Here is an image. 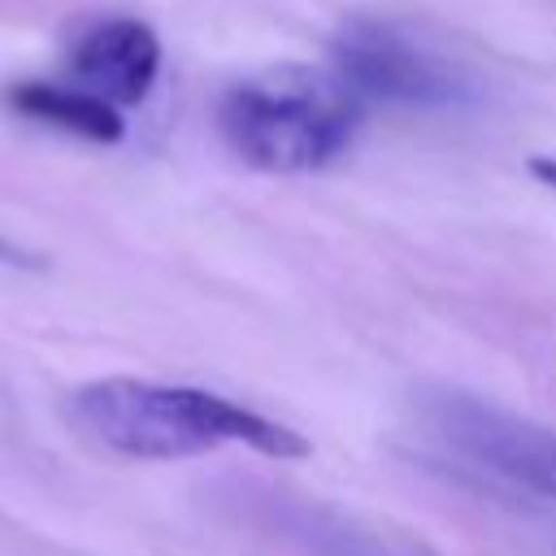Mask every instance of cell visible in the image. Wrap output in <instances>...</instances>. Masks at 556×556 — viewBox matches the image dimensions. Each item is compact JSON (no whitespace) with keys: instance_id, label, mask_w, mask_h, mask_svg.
<instances>
[{"instance_id":"1","label":"cell","mask_w":556,"mask_h":556,"mask_svg":"<svg viewBox=\"0 0 556 556\" xmlns=\"http://www.w3.org/2000/svg\"><path fill=\"white\" fill-rule=\"evenodd\" d=\"M70 417L87 439L130 460H182L226 443H243L278 460H300L313 452L300 430L204 387L178 382L96 378L70 395Z\"/></svg>"},{"instance_id":"2","label":"cell","mask_w":556,"mask_h":556,"mask_svg":"<svg viewBox=\"0 0 556 556\" xmlns=\"http://www.w3.org/2000/svg\"><path fill=\"white\" fill-rule=\"evenodd\" d=\"M361 117V96L339 74L274 70L235 83L217 104L226 148L265 174H308L330 165Z\"/></svg>"},{"instance_id":"3","label":"cell","mask_w":556,"mask_h":556,"mask_svg":"<svg viewBox=\"0 0 556 556\" xmlns=\"http://www.w3.org/2000/svg\"><path fill=\"white\" fill-rule=\"evenodd\" d=\"M426 421L460 456L486 465L491 473L556 500V430L521 413H508L469 391H434L426 400Z\"/></svg>"},{"instance_id":"4","label":"cell","mask_w":556,"mask_h":556,"mask_svg":"<svg viewBox=\"0 0 556 556\" xmlns=\"http://www.w3.org/2000/svg\"><path fill=\"white\" fill-rule=\"evenodd\" d=\"M334 74L361 100H395V104H447L456 96L452 74L382 22H348L330 43Z\"/></svg>"},{"instance_id":"5","label":"cell","mask_w":556,"mask_h":556,"mask_svg":"<svg viewBox=\"0 0 556 556\" xmlns=\"http://www.w3.org/2000/svg\"><path fill=\"white\" fill-rule=\"evenodd\" d=\"M70 74L117 109L143 104L161 74V39L139 17H104L70 48Z\"/></svg>"},{"instance_id":"6","label":"cell","mask_w":556,"mask_h":556,"mask_svg":"<svg viewBox=\"0 0 556 556\" xmlns=\"http://www.w3.org/2000/svg\"><path fill=\"white\" fill-rule=\"evenodd\" d=\"M9 104L22 117H35L43 126L70 130V135L91 139V143H117L126 135L122 109L109 104L104 96L87 91V87H65V83L30 78V83H13L9 87Z\"/></svg>"},{"instance_id":"7","label":"cell","mask_w":556,"mask_h":556,"mask_svg":"<svg viewBox=\"0 0 556 556\" xmlns=\"http://www.w3.org/2000/svg\"><path fill=\"white\" fill-rule=\"evenodd\" d=\"M530 174H534L543 187L556 191V156H530Z\"/></svg>"},{"instance_id":"8","label":"cell","mask_w":556,"mask_h":556,"mask_svg":"<svg viewBox=\"0 0 556 556\" xmlns=\"http://www.w3.org/2000/svg\"><path fill=\"white\" fill-rule=\"evenodd\" d=\"M0 261H9V265H26L30 256H26V252H17V248H9V243L0 239Z\"/></svg>"}]
</instances>
